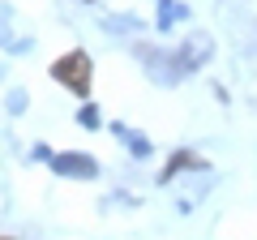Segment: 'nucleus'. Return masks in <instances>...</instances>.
Here are the masks:
<instances>
[{
    "instance_id": "f03ea898",
    "label": "nucleus",
    "mask_w": 257,
    "mask_h": 240,
    "mask_svg": "<svg viewBox=\"0 0 257 240\" xmlns=\"http://www.w3.org/2000/svg\"><path fill=\"white\" fill-rule=\"evenodd\" d=\"M0 240H9V236H0Z\"/></svg>"
},
{
    "instance_id": "f257e3e1",
    "label": "nucleus",
    "mask_w": 257,
    "mask_h": 240,
    "mask_svg": "<svg viewBox=\"0 0 257 240\" xmlns=\"http://www.w3.org/2000/svg\"><path fill=\"white\" fill-rule=\"evenodd\" d=\"M52 77L60 86H69L73 94H86V90H90V56H86V52L60 56V60L52 65Z\"/></svg>"
}]
</instances>
